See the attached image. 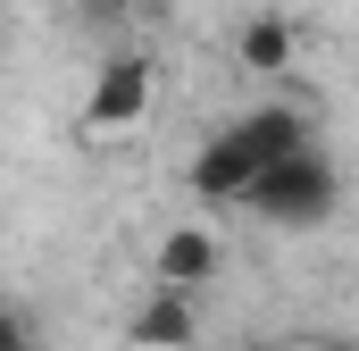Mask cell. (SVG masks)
<instances>
[{
  "instance_id": "obj_1",
  "label": "cell",
  "mask_w": 359,
  "mask_h": 351,
  "mask_svg": "<svg viewBox=\"0 0 359 351\" xmlns=\"http://www.w3.org/2000/svg\"><path fill=\"white\" fill-rule=\"evenodd\" d=\"M243 209H259L268 226H326V218L343 209L334 151H326V143H301L292 159L259 168V176H251V192H243Z\"/></svg>"
},
{
  "instance_id": "obj_2",
  "label": "cell",
  "mask_w": 359,
  "mask_h": 351,
  "mask_svg": "<svg viewBox=\"0 0 359 351\" xmlns=\"http://www.w3.org/2000/svg\"><path fill=\"white\" fill-rule=\"evenodd\" d=\"M151 100H159V67L142 59V51H117L84 92V143H126L142 117H151Z\"/></svg>"
},
{
  "instance_id": "obj_3",
  "label": "cell",
  "mask_w": 359,
  "mask_h": 351,
  "mask_svg": "<svg viewBox=\"0 0 359 351\" xmlns=\"http://www.w3.org/2000/svg\"><path fill=\"white\" fill-rule=\"evenodd\" d=\"M151 276L168 293H201L209 276H226V234L217 226H168L159 251H151Z\"/></svg>"
},
{
  "instance_id": "obj_4",
  "label": "cell",
  "mask_w": 359,
  "mask_h": 351,
  "mask_svg": "<svg viewBox=\"0 0 359 351\" xmlns=\"http://www.w3.org/2000/svg\"><path fill=\"white\" fill-rule=\"evenodd\" d=\"M126 343H134V351H192V343H201V310H192V293L151 284V301L126 318Z\"/></svg>"
},
{
  "instance_id": "obj_5",
  "label": "cell",
  "mask_w": 359,
  "mask_h": 351,
  "mask_svg": "<svg viewBox=\"0 0 359 351\" xmlns=\"http://www.w3.org/2000/svg\"><path fill=\"white\" fill-rule=\"evenodd\" d=\"M234 143H243V159L251 168H276V159H292L301 143H318L309 134V109H292V100H268V109H251L243 126H226Z\"/></svg>"
},
{
  "instance_id": "obj_6",
  "label": "cell",
  "mask_w": 359,
  "mask_h": 351,
  "mask_svg": "<svg viewBox=\"0 0 359 351\" xmlns=\"http://www.w3.org/2000/svg\"><path fill=\"white\" fill-rule=\"evenodd\" d=\"M251 159H243V143L234 134H209L201 151H192V168H184V184H192V201H209V209H226V201H243L251 192Z\"/></svg>"
},
{
  "instance_id": "obj_7",
  "label": "cell",
  "mask_w": 359,
  "mask_h": 351,
  "mask_svg": "<svg viewBox=\"0 0 359 351\" xmlns=\"http://www.w3.org/2000/svg\"><path fill=\"white\" fill-rule=\"evenodd\" d=\"M234 59H243L251 76H292V59H301V25H292L284 8L243 17V25H234Z\"/></svg>"
},
{
  "instance_id": "obj_8",
  "label": "cell",
  "mask_w": 359,
  "mask_h": 351,
  "mask_svg": "<svg viewBox=\"0 0 359 351\" xmlns=\"http://www.w3.org/2000/svg\"><path fill=\"white\" fill-rule=\"evenodd\" d=\"M0 351H42V343H34V318L8 310V301H0Z\"/></svg>"
},
{
  "instance_id": "obj_9",
  "label": "cell",
  "mask_w": 359,
  "mask_h": 351,
  "mask_svg": "<svg viewBox=\"0 0 359 351\" xmlns=\"http://www.w3.org/2000/svg\"><path fill=\"white\" fill-rule=\"evenodd\" d=\"M251 351H301V343H251Z\"/></svg>"
}]
</instances>
